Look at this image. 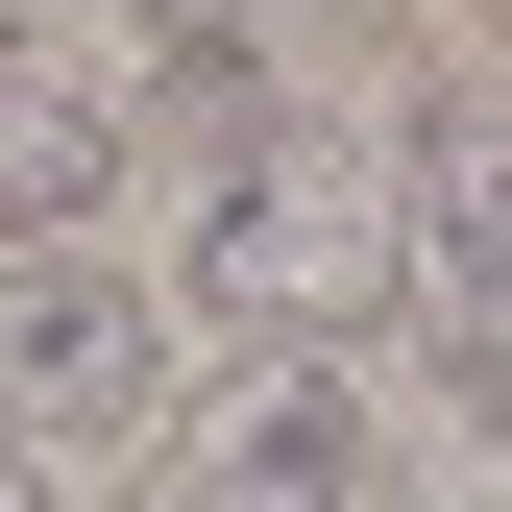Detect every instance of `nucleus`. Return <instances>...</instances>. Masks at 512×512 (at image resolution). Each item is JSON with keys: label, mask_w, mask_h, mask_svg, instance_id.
Masks as SVG:
<instances>
[{"label": "nucleus", "mask_w": 512, "mask_h": 512, "mask_svg": "<svg viewBox=\"0 0 512 512\" xmlns=\"http://www.w3.org/2000/svg\"><path fill=\"white\" fill-rule=\"evenodd\" d=\"M147 512H391V415H366V366H244V391L147 464Z\"/></svg>", "instance_id": "obj_2"}, {"label": "nucleus", "mask_w": 512, "mask_h": 512, "mask_svg": "<svg viewBox=\"0 0 512 512\" xmlns=\"http://www.w3.org/2000/svg\"><path fill=\"white\" fill-rule=\"evenodd\" d=\"M122 196V98L0 49V269H74V220Z\"/></svg>", "instance_id": "obj_4"}, {"label": "nucleus", "mask_w": 512, "mask_h": 512, "mask_svg": "<svg viewBox=\"0 0 512 512\" xmlns=\"http://www.w3.org/2000/svg\"><path fill=\"white\" fill-rule=\"evenodd\" d=\"M391 293H415V244H391V171L366 147L269 122V147L196 171V317H244V366H342Z\"/></svg>", "instance_id": "obj_1"}, {"label": "nucleus", "mask_w": 512, "mask_h": 512, "mask_svg": "<svg viewBox=\"0 0 512 512\" xmlns=\"http://www.w3.org/2000/svg\"><path fill=\"white\" fill-rule=\"evenodd\" d=\"M439 317V391H464V439H512V293H415Z\"/></svg>", "instance_id": "obj_6"}, {"label": "nucleus", "mask_w": 512, "mask_h": 512, "mask_svg": "<svg viewBox=\"0 0 512 512\" xmlns=\"http://www.w3.org/2000/svg\"><path fill=\"white\" fill-rule=\"evenodd\" d=\"M122 25H147L171 74H269V0H122Z\"/></svg>", "instance_id": "obj_7"}, {"label": "nucleus", "mask_w": 512, "mask_h": 512, "mask_svg": "<svg viewBox=\"0 0 512 512\" xmlns=\"http://www.w3.org/2000/svg\"><path fill=\"white\" fill-rule=\"evenodd\" d=\"M0 49H25V0H0Z\"/></svg>", "instance_id": "obj_9"}, {"label": "nucleus", "mask_w": 512, "mask_h": 512, "mask_svg": "<svg viewBox=\"0 0 512 512\" xmlns=\"http://www.w3.org/2000/svg\"><path fill=\"white\" fill-rule=\"evenodd\" d=\"M0 512H49V464H25V439H0Z\"/></svg>", "instance_id": "obj_8"}, {"label": "nucleus", "mask_w": 512, "mask_h": 512, "mask_svg": "<svg viewBox=\"0 0 512 512\" xmlns=\"http://www.w3.org/2000/svg\"><path fill=\"white\" fill-rule=\"evenodd\" d=\"M147 366H171V317L122 293V269H0V439H98V415H147Z\"/></svg>", "instance_id": "obj_3"}, {"label": "nucleus", "mask_w": 512, "mask_h": 512, "mask_svg": "<svg viewBox=\"0 0 512 512\" xmlns=\"http://www.w3.org/2000/svg\"><path fill=\"white\" fill-rule=\"evenodd\" d=\"M391 244H415V293H512V98H439V122H415Z\"/></svg>", "instance_id": "obj_5"}]
</instances>
